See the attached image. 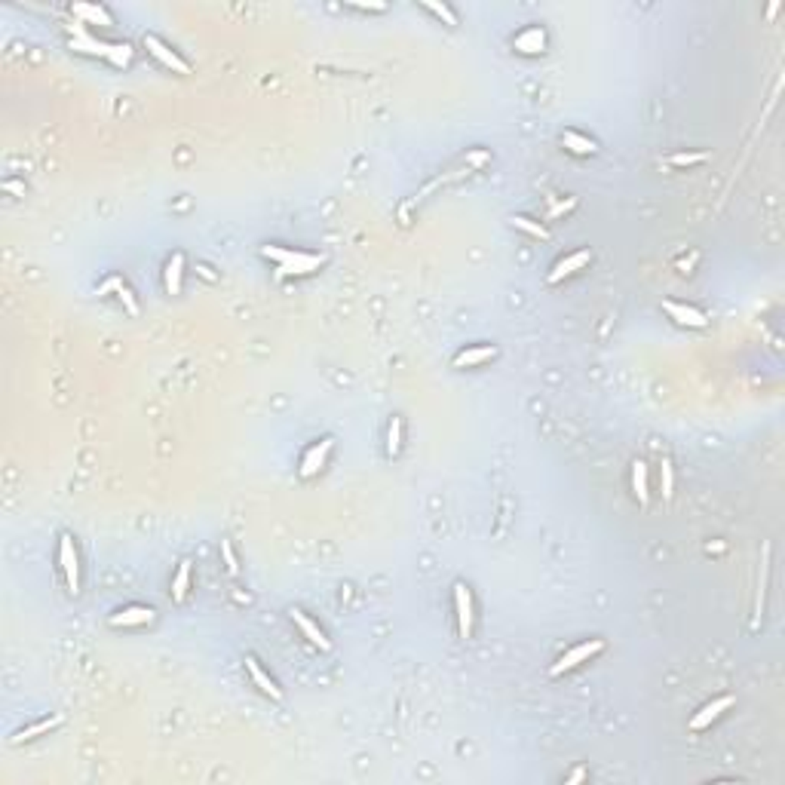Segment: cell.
<instances>
[{"mask_svg":"<svg viewBox=\"0 0 785 785\" xmlns=\"http://www.w3.org/2000/svg\"><path fill=\"white\" fill-rule=\"evenodd\" d=\"M604 651V641L602 638H592V641H583V644H577V647H571L568 654L562 656L559 663L552 666V675H564V672H571V669H577L580 663H586V660H592L595 654H602Z\"/></svg>","mask_w":785,"mask_h":785,"instance_id":"cell-1","label":"cell"},{"mask_svg":"<svg viewBox=\"0 0 785 785\" xmlns=\"http://www.w3.org/2000/svg\"><path fill=\"white\" fill-rule=\"evenodd\" d=\"M58 564H62V571H65L67 589L77 592L80 589V562H77V550H74V540L67 534L58 540Z\"/></svg>","mask_w":785,"mask_h":785,"instance_id":"cell-2","label":"cell"},{"mask_svg":"<svg viewBox=\"0 0 785 785\" xmlns=\"http://www.w3.org/2000/svg\"><path fill=\"white\" fill-rule=\"evenodd\" d=\"M145 49L157 58V62H163L166 67H172L175 74H190V65L184 62V58L175 53V49H169L160 37H154V34H145Z\"/></svg>","mask_w":785,"mask_h":785,"instance_id":"cell-3","label":"cell"},{"mask_svg":"<svg viewBox=\"0 0 785 785\" xmlns=\"http://www.w3.org/2000/svg\"><path fill=\"white\" fill-rule=\"evenodd\" d=\"M332 445H335V439H319L313 448L304 454V460H301V479H313L316 472L325 467L328 454H332Z\"/></svg>","mask_w":785,"mask_h":785,"instance_id":"cell-4","label":"cell"},{"mask_svg":"<svg viewBox=\"0 0 785 785\" xmlns=\"http://www.w3.org/2000/svg\"><path fill=\"white\" fill-rule=\"evenodd\" d=\"M454 607H458V629L460 638L472 635V595L467 583H454Z\"/></svg>","mask_w":785,"mask_h":785,"instance_id":"cell-5","label":"cell"},{"mask_svg":"<svg viewBox=\"0 0 785 785\" xmlns=\"http://www.w3.org/2000/svg\"><path fill=\"white\" fill-rule=\"evenodd\" d=\"M323 264L319 255H307V252H285V261L280 264V276H289V273H313Z\"/></svg>","mask_w":785,"mask_h":785,"instance_id":"cell-6","label":"cell"},{"mask_svg":"<svg viewBox=\"0 0 785 785\" xmlns=\"http://www.w3.org/2000/svg\"><path fill=\"white\" fill-rule=\"evenodd\" d=\"M730 706H733V696H718V699H712V703L703 706V708H699V712L694 715V718H690V730H706L708 724H712L715 718H721V715L727 712Z\"/></svg>","mask_w":785,"mask_h":785,"instance_id":"cell-7","label":"cell"},{"mask_svg":"<svg viewBox=\"0 0 785 785\" xmlns=\"http://www.w3.org/2000/svg\"><path fill=\"white\" fill-rule=\"evenodd\" d=\"M589 249H583V252H573V255H568V258H562L559 264L552 267V273H550V283H562L564 276H571V273H577L580 267H586L589 264Z\"/></svg>","mask_w":785,"mask_h":785,"instance_id":"cell-8","label":"cell"},{"mask_svg":"<svg viewBox=\"0 0 785 785\" xmlns=\"http://www.w3.org/2000/svg\"><path fill=\"white\" fill-rule=\"evenodd\" d=\"M666 313H669L675 323H681V325H690V328H703L708 319L699 313V310H694V307H687V304H675V301H666Z\"/></svg>","mask_w":785,"mask_h":785,"instance_id":"cell-9","label":"cell"},{"mask_svg":"<svg viewBox=\"0 0 785 785\" xmlns=\"http://www.w3.org/2000/svg\"><path fill=\"white\" fill-rule=\"evenodd\" d=\"M150 620H154L150 607H123L111 617V626H145Z\"/></svg>","mask_w":785,"mask_h":785,"instance_id":"cell-10","label":"cell"},{"mask_svg":"<svg viewBox=\"0 0 785 785\" xmlns=\"http://www.w3.org/2000/svg\"><path fill=\"white\" fill-rule=\"evenodd\" d=\"M246 669H249V675H252V681H255V685H258L261 690H264V694H267L270 699H283V690L276 687V681L270 678V675H267L264 669H261V663L255 660V656H249V660H246Z\"/></svg>","mask_w":785,"mask_h":785,"instance_id":"cell-11","label":"cell"},{"mask_svg":"<svg viewBox=\"0 0 785 785\" xmlns=\"http://www.w3.org/2000/svg\"><path fill=\"white\" fill-rule=\"evenodd\" d=\"M292 620L298 623V626H301V632H304V635H307L310 641H313V644L319 647V651H328V647H332V641L325 638V632L319 629L316 623L310 620V617H307V614H304V611H292Z\"/></svg>","mask_w":785,"mask_h":785,"instance_id":"cell-12","label":"cell"},{"mask_svg":"<svg viewBox=\"0 0 785 785\" xmlns=\"http://www.w3.org/2000/svg\"><path fill=\"white\" fill-rule=\"evenodd\" d=\"M543 46H546V31L543 28H525L521 34H516V49H519V53L534 56V53H543Z\"/></svg>","mask_w":785,"mask_h":785,"instance_id":"cell-13","label":"cell"},{"mask_svg":"<svg viewBox=\"0 0 785 785\" xmlns=\"http://www.w3.org/2000/svg\"><path fill=\"white\" fill-rule=\"evenodd\" d=\"M181 276H184V255H181V252H175V255L166 261V292L169 294H179L181 292Z\"/></svg>","mask_w":785,"mask_h":785,"instance_id":"cell-14","label":"cell"},{"mask_svg":"<svg viewBox=\"0 0 785 785\" xmlns=\"http://www.w3.org/2000/svg\"><path fill=\"white\" fill-rule=\"evenodd\" d=\"M98 292H101V294H108V292H117V294H120V301L126 304V310H129L132 316H138V301L132 298L129 285H126V283L120 280V276H111V280H105V285H101Z\"/></svg>","mask_w":785,"mask_h":785,"instance_id":"cell-15","label":"cell"},{"mask_svg":"<svg viewBox=\"0 0 785 785\" xmlns=\"http://www.w3.org/2000/svg\"><path fill=\"white\" fill-rule=\"evenodd\" d=\"M497 356V347H469V350H460L454 356V365L463 368V365H482V362L494 359Z\"/></svg>","mask_w":785,"mask_h":785,"instance_id":"cell-16","label":"cell"},{"mask_svg":"<svg viewBox=\"0 0 785 785\" xmlns=\"http://www.w3.org/2000/svg\"><path fill=\"white\" fill-rule=\"evenodd\" d=\"M74 13L92 25H114V15L105 6H96V4H74Z\"/></svg>","mask_w":785,"mask_h":785,"instance_id":"cell-17","label":"cell"},{"mask_svg":"<svg viewBox=\"0 0 785 785\" xmlns=\"http://www.w3.org/2000/svg\"><path fill=\"white\" fill-rule=\"evenodd\" d=\"M108 46L105 40H96L92 34H74L71 37V49H80V53H92V56H105L108 58Z\"/></svg>","mask_w":785,"mask_h":785,"instance_id":"cell-18","label":"cell"},{"mask_svg":"<svg viewBox=\"0 0 785 785\" xmlns=\"http://www.w3.org/2000/svg\"><path fill=\"white\" fill-rule=\"evenodd\" d=\"M562 141H564V148L571 150V154H580V157H586V154H595V141L592 138H586V135H580V132H564L562 135Z\"/></svg>","mask_w":785,"mask_h":785,"instance_id":"cell-19","label":"cell"},{"mask_svg":"<svg viewBox=\"0 0 785 785\" xmlns=\"http://www.w3.org/2000/svg\"><path fill=\"white\" fill-rule=\"evenodd\" d=\"M632 491H635L638 500L647 506V500H651V491H647V467L641 460L632 463Z\"/></svg>","mask_w":785,"mask_h":785,"instance_id":"cell-20","label":"cell"},{"mask_svg":"<svg viewBox=\"0 0 785 785\" xmlns=\"http://www.w3.org/2000/svg\"><path fill=\"white\" fill-rule=\"evenodd\" d=\"M188 586H190V562H181L179 571H175V580H172V598L175 602H184V598H188Z\"/></svg>","mask_w":785,"mask_h":785,"instance_id":"cell-21","label":"cell"},{"mask_svg":"<svg viewBox=\"0 0 785 785\" xmlns=\"http://www.w3.org/2000/svg\"><path fill=\"white\" fill-rule=\"evenodd\" d=\"M58 724H62V718H44V721H37V724H31V727H25V730H19L15 733V739L13 742H28V739H34V737H40V733H49L53 727H58Z\"/></svg>","mask_w":785,"mask_h":785,"instance_id":"cell-22","label":"cell"},{"mask_svg":"<svg viewBox=\"0 0 785 785\" xmlns=\"http://www.w3.org/2000/svg\"><path fill=\"white\" fill-rule=\"evenodd\" d=\"M402 448V417H393L390 420V433H387V454L396 458Z\"/></svg>","mask_w":785,"mask_h":785,"instance_id":"cell-23","label":"cell"},{"mask_svg":"<svg viewBox=\"0 0 785 785\" xmlns=\"http://www.w3.org/2000/svg\"><path fill=\"white\" fill-rule=\"evenodd\" d=\"M767 568H770V562H767V552H764V562H761V583H758V604H755V626L761 623V614H764V595H767Z\"/></svg>","mask_w":785,"mask_h":785,"instance_id":"cell-24","label":"cell"},{"mask_svg":"<svg viewBox=\"0 0 785 785\" xmlns=\"http://www.w3.org/2000/svg\"><path fill=\"white\" fill-rule=\"evenodd\" d=\"M108 58H111L114 65H129V58H132V46L129 44H111L108 46Z\"/></svg>","mask_w":785,"mask_h":785,"instance_id":"cell-25","label":"cell"},{"mask_svg":"<svg viewBox=\"0 0 785 785\" xmlns=\"http://www.w3.org/2000/svg\"><path fill=\"white\" fill-rule=\"evenodd\" d=\"M512 224H516L519 231L531 233V236H540V240H546V236H550V231H546V227L534 224V221H531V218H525V215H516V218H512Z\"/></svg>","mask_w":785,"mask_h":785,"instance_id":"cell-26","label":"cell"},{"mask_svg":"<svg viewBox=\"0 0 785 785\" xmlns=\"http://www.w3.org/2000/svg\"><path fill=\"white\" fill-rule=\"evenodd\" d=\"M660 485H663V497H666V500H672L675 476H672V463L669 460H663V467H660Z\"/></svg>","mask_w":785,"mask_h":785,"instance_id":"cell-27","label":"cell"},{"mask_svg":"<svg viewBox=\"0 0 785 785\" xmlns=\"http://www.w3.org/2000/svg\"><path fill=\"white\" fill-rule=\"evenodd\" d=\"M221 555H224L227 573H231V577H236V573H240V562H236V552H233L231 540H221Z\"/></svg>","mask_w":785,"mask_h":785,"instance_id":"cell-28","label":"cell"},{"mask_svg":"<svg viewBox=\"0 0 785 785\" xmlns=\"http://www.w3.org/2000/svg\"><path fill=\"white\" fill-rule=\"evenodd\" d=\"M706 160V154H672L669 157V163L672 166H696V163H703Z\"/></svg>","mask_w":785,"mask_h":785,"instance_id":"cell-29","label":"cell"},{"mask_svg":"<svg viewBox=\"0 0 785 785\" xmlns=\"http://www.w3.org/2000/svg\"><path fill=\"white\" fill-rule=\"evenodd\" d=\"M427 10H429V13H436L439 19H445L448 25H458V15L451 13V6H445V4H427Z\"/></svg>","mask_w":785,"mask_h":785,"instance_id":"cell-30","label":"cell"},{"mask_svg":"<svg viewBox=\"0 0 785 785\" xmlns=\"http://www.w3.org/2000/svg\"><path fill=\"white\" fill-rule=\"evenodd\" d=\"M573 206H577V200L571 197L568 202H559V206H552V212H550V215H562V212H568V209H573Z\"/></svg>","mask_w":785,"mask_h":785,"instance_id":"cell-31","label":"cell"},{"mask_svg":"<svg viewBox=\"0 0 785 785\" xmlns=\"http://www.w3.org/2000/svg\"><path fill=\"white\" fill-rule=\"evenodd\" d=\"M356 6H359V10H375V13H381V10H387V6H384V4H356Z\"/></svg>","mask_w":785,"mask_h":785,"instance_id":"cell-32","label":"cell"},{"mask_svg":"<svg viewBox=\"0 0 785 785\" xmlns=\"http://www.w3.org/2000/svg\"><path fill=\"white\" fill-rule=\"evenodd\" d=\"M580 779H586V773L583 770H573L571 776H568V782H580Z\"/></svg>","mask_w":785,"mask_h":785,"instance_id":"cell-33","label":"cell"}]
</instances>
